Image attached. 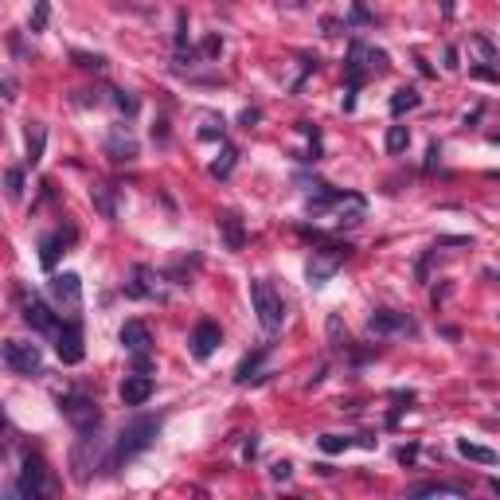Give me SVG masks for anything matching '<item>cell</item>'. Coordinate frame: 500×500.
Masks as SVG:
<instances>
[{
	"instance_id": "6da1fadb",
	"label": "cell",
	"mask_w": 500,
	"mask_h": 500,
	"mask_svg": "<svg viewBox=\"0 0 500 500\" xmlns=\"http://www.w3.org/2000/svg\"><path fill=\"white\" fill-rule=\"evenodd\" d=\"M160 434V418L157 415H137L129 418L122 426V434H118V442H113V453H110V469H122L125 461H133L137 453H145L153 442H157Z\"/></svg>"
},
{
	"instance_id": "7a4b0ae2",
	"label": "cell",
	"mask_w": 500,
	"mask_h": 500,
	"mask_svg": "<svg viewBox=\"0 0 500 500\" xmlns=\"http://www.w3.org/2000/svg\"><path fill=\"white\" fill-rule=\"evenodd\" d=\"M110 469V457H106V442L98 438V426L94 430H78V442L71 446V469L78 481H90V469Z\"/></svg>"
},
{
	"instance_id": "3957f363",
	"label": "cell",
	"mask_w": 500,
	"mask_h": 500,
	"mask_svg": "<svg viewBox=\"0 0 500 500\" xmlns=\"http://www.w3.org/2000/svg\"><path fill=\"white\" fill-rule=\"evenodd\" d=\"M250 305H254L258 313V325H262V332L266 336H274V332L281 329V320H285V305H281V297L274 293V285L262 278L250 281Z\"/></svg>"
},
{
	"instance_id": "277c9868",
	"label": "cell",
	"mask_w": 500,
	"mask_h": 500,
	"mask_svg": "<svg viewBox=\"0 0 500 500\" xmlns=\"http://www.w3.org/2000/svg\"><path fill=\"white\" fill-rule=\"evenodd\" d=\"M348 254H352V246H348V243H325L320 250H313V258H309V266H305L309 285H325Z\"/></svg>"
},
{
	"instance_id": "5b68a950",
	"label": "cell",
	"mask_w": 500,
	"mask_h": 500,
	"mask_svg": "<svg viewBox=\"0 0 500 500\" xmlns=\"http://www.w3.org/2000/svg\"><path fill=\"white\" fill-rule=\"evenodd\" d=\"M59 411H63V418H67L74 430H94L98 422H102V411H98V403L90 399V395H83V391L63 395V399H59Z\"/></svg>"
},
{
	"instance_id": "8992f818",
	"label": "cell",
	"mask_w": 500,
	"mask_h": 500,
	"mask_svg": "<svg viewBox=\"0 0 500 500\" xmlns=\"http://www.w3.org/2000/svg\"><path fill=\"white\" fill-rule=\"evenodd\" d=\"M367 329L376 332V336H418V320L406 317V313H395V309H376L371 317H367Z\"/></svg>"
},
{
	"instance_id": "52a82bcc",
	"label": "cell",
	"mask_w": 500,
	"mask_h": 500,
	"mask_svg": "<svg viewBox=\"0 0 500 500\" xmlns=\"http://www.w3.org/2000/svg\"><path fill=\"white\" fill-rule=\"evenodd\" d=\"M4 367L16 371V376H39V371H43V356H39L36 344L8 340L4 344Z\"/></svg>"
},
{
	"instance_id": "ba28073f",
	"label": "cell",
	"mask_w": 500,
	"mask_h": 500,
	"mask_svg": "<svg viewBox=\"0 0 500 500\" xmlns=\"http://www.w3.org/2000/svg\"><path fill=\"white\" fill-rule=\"evenodd\" d=\"M12 492H16L20 500H39V497H47V469H43V461H39V457H32V453L24 457V469H20V481H16Z\"/></svg>"
},
{
	"instance_id": "9c48e42d",
	"label": "cell",
	"mask_w": 500,
	"mask_h": 500,
	"mask_svg": "<svg viewBox=\"0 0 500 500\" xmlns=\"http://www.w3.org/2000/svg\"><path fill=\"white\" fill-rule=\"evenodd\" d=\"M55 352H59L63 364H83V329L74 325V320H67V325H59V332H55Z\"/></svg>"
},
{
	"instance_id": "30bf717a",
	"label": "cell",
	"mask_w": 500,
	"mask_h": 500,
	"mask_svg": "<svg viewBox=\"0 0 500 500\" xmlns=\"http://www.w3.org/2000/svg\"><path fill=\"white\" fill-rule=\"evenodd\" d=\"M219 340H223L219 325H215V320H199L192 329V336H188V348H192L195 360H208V356L219 348Z\"/></svg>"
},
{
	"instance_id": "8fae6325",
	"label": "cell",
	"mask_w": 500,
	"mask_h": 500,
	"mask_svg": "<svg viewBox=\"0 0 500 500\" xmlns=\"http://www.w3.org/2000/svg\"><path fill=\"white\" fill-rule=\"evenodd\" d=\"M24 325L36 329V332H59V317H55L39 297H28L24 301Z\"/></svg>"
},
{
	"instance_id": "7c38bea8",
	"label": "cell",
	"mask_w": 500,
	"mask_h": 500,
	"mask_svg": "<svg viewBox=\"0 0 500 500\" xmlns=\"http://www.w3.org/2000/svg\"><path fill=\"white\" fill-rule=\"evenodd\" d=\"M118 340H122V348L129 356H141L153 348V336H149V325H141V320H125L122 332H118Z\"/></svg>"
},
{
	"instance_id": "4fadbf2b",
	"label": "cell",
	"mask_w": 500,
	"mask_h": 500,
	"mask_svg": "<svg viewBox=\"0 0 500 500\" xmlns=\"http://www.w3.org/2000/svg\"><path fill=\"white\" fill-rule=\"evenodd\" d=\"M51 297L59 301V305H78L83 301V278L78 274H55L51 278Z\"/></svg>"
},
{
	"instance_id": "5bb4252c",
	"label": "cell",
	"mask_w": 500,
	"mask_h": 500,
	"mask_svg": "<svg viewBox=\"0 0 500 500\" xmlns=\"http://www.w3.org/2000/svg\"><path fill=\"white\" fill-rule=\"evenodd\" d=\"M153 391H157V383L149 376H125V383H122V403L125 406H141V403H149L153 399Z\"/></svg>"
},
{
	"instance_id": "9a60e30c",
	"label": "cell",
	"mask_w": 500,
	"mask_h": 500,
	"mask_svg": "<svg viewBox=\"0 0 500 500\" xmlns=\"http://www.w3.org/2000/svg\"><path fill=\"white\" fill-rule=\"evenodd\" d=\"M71 239H74V231H55V235H47V239L39 243V262H43V270H55L59 254H67Z\"/></svg>"
},
{
	"instance_id": "2e32d148",
	"label": "cell",
	"mask_w": 500,
	"mask_h": 500,
	"mask_svg": "<svg viewBox=\"0 0 500 500\" xmlns=\"http://www.w3.org/2000/svg\"><path fill=\"white\" fill-rule=\"evenodd\" d=\"M219 235H223V246H227V250H243V246H246L243 219H239L235 211H223V215H219Z\"/></svg>"
},
{
	"instance_id": "e0dca14e",
	"label": "cell",
	"mask_w": 500,
	"mask_h": 500,
	"mask_svg": "<svg viewBox=\"0 0 500 500\" xmlns=\"http://www.w3.org/2000/svg\"><path fill=\"white\" fill-rule=\"evenodd\" d=\"M411 497H469V485L461 481H422L411 488Z\"/></svg>"
},
{
	"instance_id": "ac0fdd59",
	"label": "cell",
	"mask_w": 500,
	"mask_h": 500,
	"mask_svg": "<svg viewBox=\"0 0 500 500\" xmlns=\"http://www.w3.org/2000/svg\"><path fill=\"white\" fill-rule=\"evenodd\" d=\"M106 149H110V157L118 160V164L137 157V141L125 133V125H113V129H110V141H106Z\"/></svg>"
},
{
	"instance_id": "d6986e66",
	"label": "cell",
	"mask_w": 500,
	"mask_h": 500,
	"mask_svg": "<svg viewBox=\"0 0 500 500\" xmlns=\"http://www.w3.org/2000/svg\"><path fill=\"white\" fill-rule=\"evenodd\" d=\"M90 204L98 208L102 219H118V204H113V188L110 184H94V188H90Z\"/></svg>"
},
{
	"instance_id": "ffe728a7",
	"label": "cell",
	"mask_w": 500,
	"mask_h": 500,
	"mask_svg": "<svg viewBox=\"0 0 500 500\" xmlns=\"http://www.w3.org/2000/svg\"><path fill=\"white\" fill-rule=\"evenodd\" d=\"M149 278H153V270L137 262V266L129 270V281H125V293H129V297H153V293H157V290L149 285Z\"/></svg>"
},
{
	"instance_id": "44dd1931",
	"label": "cell",
	"mask_w": 500,
	"mask_h": 500,
	"mask_svg": "<svg viewBox=\"0 0 500 500\" xmlns=\"http://www.w3.org/2000/svg\"><path fill=\"white\" fill-rule=\"evenodd\" d=\"M235 164H239V149H235V145H223V153L211 160V176H215V180H227V176L235 172Z\"/></svg>"
},
{
	"instance_id": "7402d4cb",
	"label": "cell",
	"mask_w": 500,
	"mask_h": 500,
	"mask_svg": "<svg viewBox=\"0 0 500 500\" xmlns=\"http://www.w3.org/2000/svg\"><path fill=\"white\" fill-rule=\"evenodd\" d=\"M457 453H461V457H469V461H477V465H497V453L488 450V446H477V442H469V438L457 442Z\"/></svg>"
},
{
	"instance_id": "603a6c76",
	"label": "cell",
	"mask_w": 500,
	"mask_h": 500,
	"mask_svg": "<svg viewBox=\"0 0 500 500\" xmlns=\"http://www.w3.org/2000/svg\"><path fill=\"white\" fill-rule=\"evenodd\" d=\"M43 145H47V129H43V125H32V129H28V164H32V169L43 160Z\"/></svg>"
},
{
	"instance_id": "cb8c5ba5",
	"label": "cell",
	"mask_w": 500,
	"mask_h": 500,
	"mask_svg": "<svg viewBox=\"0 0 500 500\" xmlns=\"http://www.w3.org/2000/svg\"><path fill=\"white\" fill-rule=\"evenodd\" d=\"M418 102H422V98H418L415 86H403V90H395V98H391V113H395V118H403L406 110H415Z\"/></svg>"
},
{
	"instance_id": "d4e9b609",
	"label": "cell",
	"mask_w": 500,
	"mask_h": 500,
	"mask_svg": "<svg viewBox=\"0 0 500 500\" xmlns=\"http://www.w3.org/2000/svg\"><path fill=\"white\" fill-rule=\"evenodd\" d=\"M266 352H270V344H262V348H258L254 356H246L243 364H239V371H235V379H239V383H250V376H254L258 367H262V360H266Z\"/></svg>"
},
{
	"instance_id": "484cf974",
	"label": "cell",
	"mask_w": 500,
	"mask_h": 500,
	"mask_svg": "<svg viewBox=\"0 0 500 500\" xmlns=\"http://www.w3.org/2000/svg\"><path fill=\"white\" fill-rule=\"evenodd\" d=\"M469 47H473L477 55H481V63H488V67H492V63H500V51L492 47V39L481 36V32H477V36H469Z\"/></svg>"
},
{
	"instance_id": "4316f807",
	"label": "cell",
	"mask_w": 500,
	"mask_h": 500,
	"mask_svg": "<svg viewBox=\"0 0 500 500\" xmlns=\"http://www.w3.org/2000/svg\"><path fill=\"white\" fill-rule=\"evenodd\" d=\"M406 145H411V129H406V125H391L387 129V153L399 157V153H406Z\"/></svg>"
},
{
	"instance_id": "83f0119b",
	"label": "cell",
	"mask_w": 500,
	"mask_h": 500,
	"mask_svg": "<svg viewBox=\"0 0 500 500\" xmlns=\"http://www.w3.org/2000/svg\"><path fill=\"white\" fill-rule=\"evenodd\" d=\"M4 192H8V199H20L24 195V169H8L4 172Z\"/></svg>"
},
{
	"instance_id": "f1b7e54d",
	"label": "cell",
	"mask_w": 500,
	"mask_h": 500,
	"mask_svg": "<svg viewBox=\"0 0 500 500\" xmlns=\"http://www.w3.org/2000/svg\"><path fill=\"white\" fill-rule=\"evenodd\" d=\"M223 129H227V122H223L219 113H204V125H199V137H204V141L223 137Z\"/></svg>"
},
{
	"instance_id": "f546056e",
	"label": "cell",
	"mask_w": 500,
	"mask_h": 500,
	"mask_svg": "<svg viewBox=\"0 0 500 500\" xmlns=\"http://www.w3.org/2000/svg\"><path fill=\"white\" fill-rule=\"evenodd\" d=\"M51 20V4L47 0H36V8H32V32H43Z\"/></svg>"
},
{
	"instance_id": "4dcf8cb0",
	"label": "cell",
	"mask_w": 500,
	"mask_h": 500,
	"mask_svg": "<svg viewBox=\"0 0 500 500\" xmlns=\"http://www.w3.org/2000/svg\"><path fill=\"white\" fill-rule=\"evenodd\" d=\"M348 446H352V438H340V434H325L320 438V450L325 453H344Z\"/></svg>"
},
{
	"instance_id": "1f68e13d",
	"label": "cell",
	"mask_w": 500,
	"mask_h": 500,
	"mask_svg": "<svg viewBox=\"0 0 500 500\" xmlns=\"http://www.w3.org/2000/svg\"><path fill=\"white\" fill-rule=\"evenodd\" d=\"M74 63H78L83 71H102V67H106L102 55H86V51H74Z\"/></svg>"
},
{
	"instance_id": "d6a6232c",
	"label": "cell",
	"mask_w": 500,
	"mask_h": 500,
	"mask_svg": "<svg viewBox=\"0 0 500 500\" xmlns=\"http://www.w3.org/2000/svg\"><path fill=\"white\" fill-rule=\"evenodd\" d=\"M469 74H473V78H485V83H497V78H500V71H497V67H488V63H481V67H473V71H469Z\"/></svg>"
},
{
	"instance_id": "836d02e7",
	"label": "cell",
	"mask_w": 500,
	"mask_h": 500,
	"mask_svg": "<svg viewBox=\"0 0 500 500\" xmlns=\"http://www.w3.org/2000/svg\"><path fill=\"white\" fill-rule=\"evenodd\" d=\"M290 473H293L290 461H274L270 465V477H274V481H290Z\"/></svg>"
},
{
	"instance_id": "e575fe53",
	"label": "cell",
	"mask_w": 500,
	"mask_h": 500,
	"mask_svg": "<svg viewBox=\"0 0 500 500\" xmlns=\"http://www.w3.org/2000/svg\"><path fill=\"white\" fill-rule=\"evenodd\" d=\"M199 51H204L208 59H215V55H219V51H223V39H219V36H208V39H204V47H199Z\"/></svg>"
},
{
	"instance_id": "d590c367",
	"label": "cell",
	"mask_w": 500,
	"mask_h": 500,
	"mask_svg": "<svg viewBox=\"0 0 500 500\" xmlns=\"http://www.w3.org/2000/svg\"><path fill=\"white\" fill-rule=\"evenodd\" d=\"M118 106H122L125 113H137V98H133V94H125V90H118Z\"/></svg>"
},
{
	"instance_id": "8d00e7d4",
	"label": "cell",
	"mask_w": 500,
	"mask_h": 500,
	"mask_svg": "<svg viewBox=\"0 0 500 500\" xmlns=\"http://www.w3.org/2000/svg\"><path fill=\"white\" fill-rule=\"evenodd\" d=\"M395 457H399V461H403V465H411V461H415V457H418V446H403V450L395 453Z\"/></svg>"
},
{
	"instance_id": "74e56055",
	"label": "cell",
	"mask_w": 500,
	"mask_h": 500,
	"mask_svg": "<svg viewBox=\"0 0 500 500\" xmlns=\"http://www.w3.org/2000/svg\"><path fill=\"white\" fill-rule=\"evenodd\" d=\"M352 24H371V16H367L364 4H356V8H352Z\"/></svg>"
},
{
	"instance_id": "f35d334b",
	"label": "cell",
	"mask_w": 500,
	"mask_h": 500,
	"mask_svg": "<svg viewBox=\"0 0 500 500\" xmlns=\"http://www.w3.org/2000/svg\"><path fill=\"white\" fill-rule=\"evenodd\" d=\"M4 98H8V102H12V98H16V78H12V74L4 78Z\"/></svg>"
},
{
	"instance_id": "ab89813d",
	"label": "cell",
	"mask_w": 500,
	"mask_h": 500,
	"mask_svg": "<svg viewBox=\"0 0 500 500\" xmlns=\"http://www.w3.org/2000/svg\"><path fill=\"white\" fill-rule=\"evenodd\" d=\"M446 67H450V71L457 67V51H453V47H446Z\"/></svg>"
},
{
	"instance_id": "60d3db41",
	"label": "cell",
	"mask_w": 500,
	"mask_h": 500,
	"mask_svg": "<svg viewBox=\"0 0 500 500\" xmlns=\"http://www.w3.org/2000/svg\"><path fill=\"white\" fill-rule=\"evenodd\" d=\"M488 278H492V281H500V270H488Z\"/></svg>"
},
{
	"instance_id": "b9f144b4",
	"label": "cell",
	"mask_w": 500,
	"mask_h": 500,
	"mask_svg": "<svg viewBox=\"0 0 500 500\" xmlns=\"http://www.w3.org/2000/svg\"><path fill=\"white\" fill-rule=\"evenodd\" d=\"M488 485H492V492H500V477H497V481H488Z\"/></svg>"
}]
</instances>
